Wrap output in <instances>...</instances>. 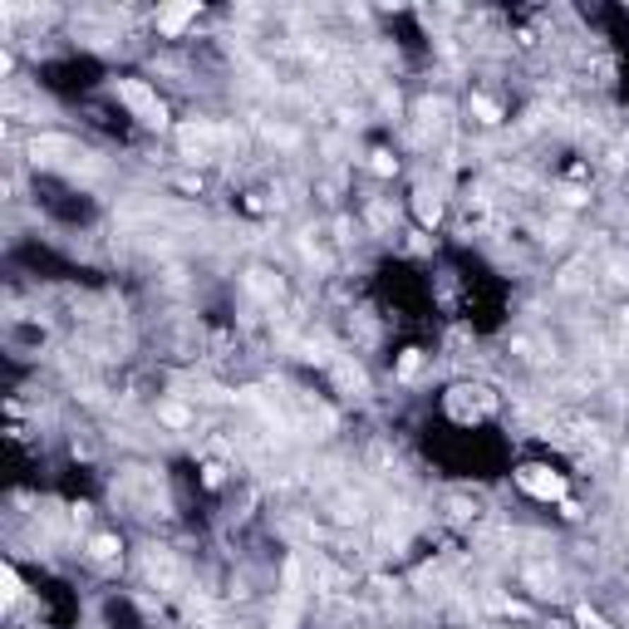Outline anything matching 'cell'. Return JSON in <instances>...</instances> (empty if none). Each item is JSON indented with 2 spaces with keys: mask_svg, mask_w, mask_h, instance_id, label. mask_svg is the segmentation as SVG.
<instances>
[{
  "mask_svg": "<svg viewBox=\"0 0 629 629\" xmlns=\"http://www.w3.org/2000/svg\"><path fill=\"white\" fill-rule=\"evenodd\" d=\"M118 99L133 108L143 123H153V128H163V123H167V108H163V99H158L148 84H133V79H128V84H118Z\"/></svg>",
  "mask_w": 629,
  "mask_h": 629,
  "instance_id": "6da1fadb",
  "label": "cell"
},
{
  "mask_svg": "<svg viewBox=\"0 0 629 629\" xmlns=\"http://www.w3.org/2000/svg\"><path fill=\"white\" fill-rule=\"evenodd\" d=\"M522 487L531 497H541V502H560V497H565V482H560L551 467H522Z\"/></svg>",
  "mask_w": 629,
  "mask_h": 629,
  "instance_id": "7a4b0ae2",
  "label": "cell"
},
{
  "mask_svg": "<svg viewBox=\"0 0 629 629\" xmlns=\"http://www.w3.org/2000/svg\"><path fill=\"white\" fill-rule=\"evenodd\" d=\"M192 15H197V5H182V10H163V15H158V25H163L167 35H177V30L192 20Z\"/></svg>",
  "mask_w": 629,
  "mask_h": 629,
  "instance_id": "3957f363",
  "label": "cell"
},
{
  "mask_svg": "<svg viewBox=\"0 0 629 629\" xmlns=\"http://www.w3.org/2000/svg\"><path fill=\"white\" fill-rule=\"evenodd\" d=\"M418 216H423V226H433V221L442 216V202H437V197H433L428 187H423V192H418Z\"/></svg>",
  "mask_w": 629,
  "mask_h": 629,
  "instance_id": "277c9868",
  "label": "cell"
},
{
  "mask_svg": "<svg viewBox=\"0 0 629 629\" xmlns=\"http://www.w3.org/2000/svg\"><path fill=\"white\" fill-rule=\"evenodd\" d=\"M89 555H94V560H113V555H118V541H113V536H99Z\"/></svg>",
  "mask_w": 629,
  "mask_h": 629,
  "instance_id": "5b68a950",
  "label": "cell"
},
{
  "mask_svg": "<svg viewBox=\"0 0 629 629\" xmlns=\"http://www.w3.org/2000/svg\"><path fill=\"white\" fill-rule=\"evenodd\" d=\"M575 620H580V629H610L605 620H600V615H595V610H580Z\"/></svg>",
  "mask_w": 629,
  "mask_h": 629,
  "instance_id": "8992f818",
  "label": "cell"
},
{
  "mask_svg": "<svg viewBox=\"0 0 629 629\" xmlns=\"http://www.w3.org/2000/svg\"><path fill=\"white\" fill-rule=\"evenodd\" d=\"M472 108L482 113V123H497V104H487V99H472Z\"/></svg>",
  "mask_w": 629,
  "mask_h": 629,
  "instance_id": "52a82bcc",
  "label": "cell"
},
{
  "mask_svg": "<svg viewBox=\"0 0 629 629\" xmlns=\"http://www.w3.org/2000/svg\"><path fill=\"white\" fill-rule=\"evenodd\" d=\"M374 172H394V158L389 153H374Z\"/></svg>",
  "mask_w": 629,
  "mask_h": 629,
  "instance_id": "ba28073f",
  "label": "cell"
}]
</instances>
